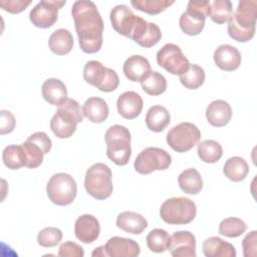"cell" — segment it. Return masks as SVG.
Listing matches in <instances>:
<instances>
[{
    "label": "cell",
    "mask_w": 257,
    "mask_h": 257,
    "mask_svg": "<svg viewBox=\"0 0 257 257\" xmlns=\"http://www.w3.org/2000/svg\"><path fill=\"white\" fill-rule=\"evenodd\" d=\"M80 49L85 53L99 51L103 41V20L96 5L89 0L75 1L71 8Z\"/></svg>",
    "instance_id": "1"
},
{
    "label": "cell",
    "mask_w": 257,
    "mask_h": 257,
    "mask_svg": "<svg viewBox=\"0 0 257 257\" xmlns=\"http://www.w3.org/2000/svg\"><path fill=\"white\" fill-rule=\"evenodd\" d=\"M257 19V1L241 0L235 12L228 19V34L239 42L251 40L255 34Z\"/></svg>",
    "instance_id": "2"
},
{
    "label": "cell",
    "mask_w": 257,
    "mask_h": 257,
    "mask_svg": "<svg viewBox=\"0 0 257 257\" xmlns=\"http://www.w3.org/2000/svg\"><path fill=\"white\" fill-rule=\"evenodd\" d=\"M83 111L79 103L73 98H66L57 107L56 113L50 120L52 133L59 139L71 137L77 124L83 120Z\"/></svg>",
    "instance_id": "3"
},
{
    "label": "cell",
    "mask_w": 257,
    "mask_h": 257,
    "mask_svg": "<svg viewBox=\"0 0 257 257\" xmlns=\"http://www.w3.org/2000/svg\"><path fill=\"white\" fill-rule=\"evenodd\" d=\"M104 140L107 158L117 166L126 165L132 156L128 128L120 124H113L105 132Z\"/></svg>",
    "instance_id": "4"
},
{
    "label": "cell",
    "mask_w": 257,
    "mask_h": 257,
    "mask_svg": "<svg viewBox=\"0 0 257 257\" xmlns=\"http://www.w3.org/2000/svg\"><path fill=\"white\" fill-rule=\"evenodd\" d=\"M197 214L196 204L186 197H174L166 200L160 208V216L170 225L191 223Z\"/></svg>",
    "instance_id": "5"
},
{
    "label": "cell",
    "mask_w": 257,
    "mask_h": 257,
    "mask_svg": "<svg viewBox=\"0 0 257 257\" xmlns=\"http://www.w3.org/2000/svg\"><path fill=\"white\" fill-rule=\"evenodd\" d=\"M111 171L108 166L96 163L90 166L84 178V188L91 197L96 200H105L112 194L113 186Z\"/></svg>",
    "instance_id": "6"
},
{
    "label": "cell",
    "mask_w": 257,
    "mask_h": 257,
    "mask_svg": "<svg viewBox=\"0 0 257 257\" xmlns=\"http://www.w3.org/2000/svg\"><path fill=\"white\" fill-rule=\"evenodd\" d=\"M46 193L53 204L57 206L70 205L77 194L76 182L69 174H54L46 185Z\"/></svg>",
    "instance_id": "7"
},
{
    "label": "cell",
    "mask_w": 257,
    "mask_h": 257,
    "mask_svg": "<svg viewBox=\"0 0 257 257\" xmlns=\"http://www.w3.org/2000/svg\"><path fill=\"white\" fill-rule=\"evenodd\" d=\"M83 78L87 83L104 92L115 90L119 83L117 73L97 60H89L85 63Z\"/></svg>",
    "instance_id": "8"
},
{
    "label": "cell",
    "mask_w": 257,
    "mask_h": 257,
    "mask_svg": "<svg viewBox=\"0 0 257 257\" xmlns=\"http://www.w3.org/2000/svg\"><path fill=\"white\" fill-rule=\"evenodd\" d=\"M201 132L192 122L184 121L173 126L167 134L168 145L177 153H186L199 144Z\"/></svg>",
    "instance_id": "9"
},
{
    "label": "cell",
    "mask_w": 257,
    "mask_h": 257,
    "mask_svg": "<svg viewBox=\"0 0 257 257\" xmlns=\"http://www.w3.org/2000/svg\"><path fill=\"white\" fill-rule=\"evenodd\" d=\"M172 164L171 155L157 147H149L143 150L134 163L135 170L141 175H149L154 171L167 170Z\"/></svg>",
    "instance_id": "10"
},
{
    "label": "cell",
    "mask_w": 257,
    "mask_h": 257,
    "mask_svg": "<svg viewBox=\"0 0 257 257\" xmlns=\"http://www.w3.org/2000/svg\"><path fill=\"white\" fill-rule=\"evenodd\" d=\"M209 1H189L187 10L182 13L179 24L185 34L194 36L200 34L205 27V19L208 16Z\"/></svg>",
    "instance_id": "11"
},
{
    "label": "cell",
    "mask_w": 257,
    "mask_h": 257,
    "mask_svg": "<svg viewBox=\"0 0 257 257\" xmlns=\"http://www.w3.org/2000/svg\"><path fill=\"white\" fill-rule=\"evenodd\" d=\"M156 57L161 67L175 75H181L186 72L191 64L189 59L183 54L181 48L174 43L165 44L157 52Z\"/></svg>",
    "instance_id": "12"
},
{
    "label": "cell",
    "mask_w": 257,
    "mask_h": 257,
    "mask_svg": "<svg viewBox=\"0 0 257 257\" xmlns=\"http://www.w3.org/2000/svg\"><path fill=\"white\" fill-rule=\"evenodd\" d=\"M65 3L66 1L42 0L31 9L29 19L36 27L49 28L57 21L58 10Z\"/></svg>",
    "instance_id": "13"
},
{
    "label": "cell",
    "mask_w": 257,
    "mask_h": 257,
    "mask_svg": "<svg viewBox=\"0 0 257 257\" xmlns=\"http://www.w3.org/2000/svg\"><path fill=\"white\" fill-rule=\"evenodd\" d=\"M140 16L134 14V12L123 4L114 6L109 14V19L112 28L120 35L131 38L134 29L139 21Z\"/></svg>",
    "instance_id": "14"
},
{
    "label": "cell",
    "mask_w": 257,
    "mask_h": 257,
    "mask_svg": "<svg viewBox=\"0 0 257 257\" xmlns=\"http://www.w3.org/2000/svg\"><path fill=\"white\" fill-rule=\"evenodd\" d=\"M167 249L174 257H196V238L189 231H177L169 237Z\"/></svg>",
    "instance_id": "15"
},
{
    "label": "cell",
    "mask_w": 257,
    "mask_h": 257,
    "mask_svg": "<svg viewBox=\"0 0 257 257\" xmlns=\"http://www.w3.org/2000/svg\"><path fill=\"white\" fill-rule=\"evenodd\" d=\"M100 233V225L98 220L89 214H84L78 217L74 224L75 237L85 244H90L95 241Z\"/></svg>",
    "instance_id": "16"
},
{
    "label": "cell",
    "mask_w": 257,
    "mask_h": 257,
    "mask_svg": "<svg viewBox=\"0 0 257 257\" xmlns=\"http://www.w3.org/2000/svg\"><path fill=\"white\" fill-rule=\"evenodd\" d=\"M104 248L106 255L111 257H137L141 252L140 245L135 240L118 236L108 239Z\"/></svg>",
    "instance_id": "17"
},
{
    "label": "cell",
    "mask_w": 257,
    "mask_h": 257,
    "mask_svg": "<svg viewBox=\"0 0 257 257\" xmlns=\"http://www.w3.org/2000/svg\"><path fill=\"white\" fill-rule=\"evenodd\" d=\"M215 64L222 70L233 71L236 70L241 64L240 51L230 44H222L214 51Z\"/></svg>",
    "instance_id": "18"
},
{
    "label": "cell",
    "mask_w": 257,
    "mask_h": 257,
    "mask_svg": "<svg viewBox=\"0 0 257 257\" xmlns=\"http://www.w3.org/2000/svg\"><path fill=\"white\" fill-rule=\"evenodd\" d=\"M144 101L142 96L136 91H125L116 100L118 113L126 119H134L142 112Z\"/></svg>",
    "instance_id": "19"
},
{
    "label": "cell",
    "mask_w": 257,
    "mask_h": 257,
    "mask_svg": "<svg viewBox=\"0 0 257 257\" xmlns=\"http://www.w3.org/2000/svg\"><path fill=\"white\" fill-rule=\"evenodd\" d=\"M232 117V108L230 104L223 99L212 101L206 108V118L208 122L216 127L225 126Z\"/></svg>",
    "instance_id": "20"
},
{
    "label": "cell",
    "mask_w": 257,
    "mask_h": 257,
    "mask_svg": "<svg viewBox=\"0 0 257 257\" xmlns=\"http://www.w3.org/2000/svg\"><path fill=\"white\" fill-rule=\"evenodd\" d=\"M122 71L131 81H142L152 70L149 60L142 55H132L123 63Z\"/></svg>",
    "instance_id": "21"
},
{
    "label": "cell",
    "mask_w": 257,
    "mask_h": 257,
    "mask_svg": "<svg viewBox=\"0 0 257 257\" xmlns=\"http://www.w3.org/2000/svg\"><path fill=\"white\" fill-rule=\"evenodd\" d=\"M116 227L124 232L139 235L148 227V221L139 213L124 211L117 215Z\"/></svg>",
    "instance_id": "22"
},
{
    "label": "cell",
    "mask_w": 257,
    "mask_h": 257,
    "mask_svg": "<svg viewBox=\"0 0 257 257\" xmlns=\"http://www.w3.org/2000/svg\"><path fill=\"white\" fill-rule=\"evenodd\" d=\"M41 94L48 103L58 106L67 98V89L60 79L48 78L42 83Z\"/></svg>",
    "instance_id": "23"
},
{
    "label": "cell",
    "mask_w": 257,
    "mask_h": 257,
    "mask_svg": "<svg viewBox=\"0 0 257 257\" xmlns=\"http://www.w3.org/2000/svg\"><path fill=\"white\" fill-rule=\"evenodd\" d=\"M83 115L94 123H100L104 121L109 113L108 105L104 99L92 96L87 98L82 106Z\"/></svg>",
    "instance_id": "24"
},
{
    "label": "cell",
    "mask_w": 257,
    "mask_h": 257,
    "mask_svg": "<svg viewBox=\"0 0 257 257\" xmlns=\"http://www.w3.org/2000/svg\"><path fill=\"white\" fill-rule=\"evenodd\" d=\"M206 257H235V247L220 237L207 238L202 246Z\"/></svg>",
    "instance_id": "25"
},
{
    "label": "cell",
    "mask_w": 257,
    "mask_h": 257,
    "mask_svg": "<svg viewBox=\"0 0 257 257\" xmlns=\"http://www.w3.org/2000/svg\"><path fill=\"white\" fill-rule=\"evenodd\" d=\"M73 37L69 30L64 28L56 29L49 36L48 45L50 50L57 55L69 53L73 47Z\"/></svg>",
    "instance_id": "26"
},
{
    "label": "cell",
    "mask_w": 257,
    "mask_h": 257,
    "mask_svg": "<svg viewBox=\"0 0 257 257\" xmlns=\"http://www.w3.org/2000/svg\"><path fill=\"white\" fill-rule=\"evenodd\" d=\"M146 124L150 131L155 133L163 132L171 121L169 110L163 105H154L149 108L146 114Z\"/></svg>",
    "instance_id": "27"
},
{
    "label": "cell",
    "mask_w": 257,
    "mask_h": 257,
    "mask_svg": "<svg viewBox=\"0 0 257 257\" xmlns=\"http://www.w3.org/2000/svg\"><path fill=\"white\" fill-rule=\"evenodd\" d=\"M180 189L189 195H196L203 188V180L200 173L193 168L183 171L178 177Z\"/></svg>",
    "instance_id": "28"
},
{
    "label": "cell",
    "mask_w": 257,
    "mask_h": 257,
    "mask_svg": "<svg viewBox=\"0 0 257 257\" xmlns=\"http://www.w3.org/2000/svg\"><path fill=\"white\" fill-rule=\"evenodd\" d=\"M223 173L229 180L233 182H241L247 177L249 166L243 158L232 157L226 161L223 167Z\"/></svg>",
    "instance_id": "29"
},
{
    "label": "cell",
    "mask_w": 257,
    "mask_h": 257,
    "mask_svg": "<svg viewBox=\"0 0 257 257\" xmlns=\"http://www.w3.org/2000/svg\"><path fill=\"white\" fill-rule=\"evenodd\" d=\"M4 165L10 170H18L26 166V156L22 145H9L2 153Z\"/></svg>",
    "instance_id": "30"
},
{
    "label": "cell",
    "mask_w": 257,
    "mask_h": 257,
    "mask_svg": "<svg viewBox=\"0 0 257 257\" xmlns=\"http://www.w3.org/2000/svg\"><path fill=\"white\" fill-rule=\"evenodd\" d=\"M233 12L232 2L229 0L209 1L208 16L217 24H224Z\"/></svg>",
    "instance_id": "31"
},
{
    "label": "cell",
    "mask_w": 257,
    "mask_h": 257,
    "mask_svg": "<svg viewBox=\"0 0 257 257\" xmlns=\"http://www.w3.org/2000/svg\"><path fill=\"white\" fill-rule=\"evenodd\" d=\"M197 153L201 161L204 163L213 164L221 159L223 155V149L217 141L205 140L198 144Z\"/></svg>",
    "instance_id": "32"
},
{
    "label": "cell",
    "mask_w": 257,
    "mask_h": 257,
    "mask_svg": "<svg viewBox=\"0 0 257 257\" xmlns=\"http://www.w3.org/2000/svg\"><path fill=\"white\" fill-rule=\"evenodd\" d=\"M143 90L153 96L164 93L167 89V80L163 74L158 71H151L142 81Z\"/></svg>",
    "instance_id": "33"
},
{
    "label": "cell",
    "mask_w": 257,
    "mask_h": 257,
    "mask_svg": "<svg viewBox=\"0 0 257 257\" xmlns=\"http://www.w3.org/2000/svg\"><path fill=\"white\" fill-rule=\"evenodd\" d=\"M205 71L197 64H190L188 70L179 75L181 83L189 89L199 88L205 81Z\"/></svg>",
    "instance_id": "34"
},
{
    "label": "cell",
    "mask_w": 257,
    "mask_h": 257,
    "mask_svg": "<svg viewBox=\"0 0 257 257\" xmlns=\"http://www.w3.org/2000/svg\"><path fill=\"white\" fill-rule=\"evenodd\" d=\"M175 3L174 0H132L131 4L137 10L150 15H157Z\"/></svg>",
    "instance_id": "35"
},
{
    "label": "cell",
    "mask_w": 257,
    "mask_h": 257,
    "mask_svg": "<svg viewBox=\"0 0 257 257\" xmlns=\"http://www.w3.org/2000/svg\"><path fill=\"white\" fill-rule=\"evenodd\" d=\"M247 230L246 223L236 217H229L221 221L219 225V233L229 238H236Z\"/></svg>",
    "instance_id": "36"
},
{
    "label": "cell",
    "mask_w": 257,
    "mask_h": 257,
    "mask_svg": "<svg viewBox=\"0 0 257 257\" xmlns=\"http://www.w3.org/2000/svg\"><path fill=\"white\" fill-rule=\"evenodd\" d=\"M169 234L164 229H154L147 236L148 248L156 253H163L167 250Z\"/></svg>",
    "instance_id": "37"
},
{
    "label": "cell",
    "mask_w": 257,
    "mask_h": 257,
    "mask_svg": "<svg viewBox=\"0 0 257 257\" xmlns=\"http://www.w3.org/2000/svg\"><path fill=\"white\" fill-rule=\"evenodd\" d=\"M22 146H23L25 156H26V166L25 167H27L29 169H35V168L39 167L42 164L43 156H44V153L40 149V147H38L36 144H34L33 142H30L28 140H26L22 144Z\"/></svg>",
    "instance_id": "38"
},
{
    "label": "cell",
    "mask_w": 257,
    "mask_h": 257,
    "mask_svg": "<svg viewBox=\"0 0 257 257\" xmlns=\"http://www.w3.org/2000/svg\"><path fill=\"white\" fill-rule=\"evenodd\" d=\"M62 239V232L55 227H47L42 229L37 235V242L40 246L45 248L54 247L60 243Z\"/></svg>",
    "instance_id": "39"
},
{
    "label": "cell",
    "mask_w": 257,
    "mask_h": 257,
    "mask_svg": "<svg viewBox=\"0 0 257 257\" xmlns=\"http://www.w3.org/2000/svg\"><path fill=\"white\" fill-rule=\"evenodd\" d=\"M162 38V32L160 27L153 23V22H148V27L146 31L143 33L141 38L137 41V43L143 47H153L156 45Z\"/></svg>",
    "instance_id": "40"
},
{
    "label": "cell",
    "mask_w": 257,
    "mask_h": 257,
    "mask_svg": "<svg viewBox=\"0 0 257 257\" xmlns=\"http://www.w3.org/2000/svg\"><path fill=\"white\" fill-rule=\"evenodd\" d=\"M58 256L61 257H83V248L72 241L64 242L58 249Z\"/></svg>",
    "instance_id": "41"
},
{
    "label": "cell",
    "mask_w": 257,
    "mask_h": 257,
    "mask_svg": "<svg viewBox=\"0 0 257 257\" xmlns=\"http://www.w3.org/2000/svg\"><path fill=\"white\" fill-rule=\"evenodd\" d=\"M256 242H257V232L251 231L248 233L242 241L243 255L245 257H255L256 256Z\"/></svg>",
    "instance_id": "42"
},
{
    "label": "cell",
    "mask_w": 257,
    "mask_h": 257,
    "mask_svg": "<svg viewBox=\"0 0 257 257\" xmlns=\"http://www.w3.org/2000/svg\"><path fill=\"white\" fill-rule=\"evenodd\" d=\"M0 134L6 135L12 133L16 124L14 115L10 111L2 109L0 111Z\"/></svg>",
    "instance_id": "43"
},
{
    "label": "cell",
    "mask_w": 257,
    "mask_h": 257,
    "mask_svg": "<svg viewBox=\"0 0 257 257\" xmlns=\"http://www.w3.org/2000/svg\"><path fill=\"white\" fill-rule=\"evenodd\" d=\"M31 1L25 0H1L0 7L10 13H20L30 5Z\"/></svg>",
    "instance_id": "44"
},
{
    "label": "cell",
    "mask_w": 257,
    "mask_h": 257,
    "mask_svg": "<svg viewBox=\"0 0 257 257\" xmlns=\"http://www.w3.org/2000/svg\"><path fill=\"white\" fill-rule=\"evenodd\" d=\"M27 140L30 142H33L38 147H40V149L43 151L44 155L47 154L51 150L52 142H51L50 138L44 132H36V133L32 134Z\"/></svg>",
    "instance_id": "45"
},
{
    "label": "cell",
    "mask_w": 257,
    "mask_h": 257,
    "mask_svg": "<svg viewBox=\"0 0 257 257\" xmlns=\"http://www.w3.org/2000/svg\"><path fill=\"white\" fill-rule=\"evenodd\" d=\"M91 255H92L93 257H94V256H100V257L107 256V255H106V252H105V248H104V246H99V247L95 248V249L92 251Z\"/></svg>",
    "instance_id": "46"
}]
</instances>
